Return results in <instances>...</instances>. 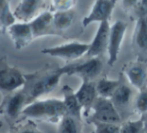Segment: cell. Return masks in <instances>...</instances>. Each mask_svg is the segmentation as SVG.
Listing matches in <instances>:
<instances>
[{
	"instance_id": "1",
	"label": "cell",
	"mask_w": 147,
	"mask_h": 133,
	"mask_svg": "<svg viewBox=\"0 0 147 133\" xmlns=\"http://www.w3.org/2000/svg\"><path fill=\"white\" fill-rule=\"evenodd\" d=\"M66 74V67L47 64L33 73L24 74L25 84L22 90L25 92L28 104L38 100L39 97L56 89L62 75Z\"/></svg>"
},
{
	"instance_id": "2",
	"label": "cell",
	"mask_w": 147,
	"mask_h": 133,
	"mask_svg": "<svg viewBox=\"0 0 147 133\" xmlns=\"http://www.w3.org/2000/svg\"><path fill=\"white\" fill-rule=\"evenodd\" d=\"M67 114L63 100L48 98L36 100L28 105L22 111L19 121L21 120H38L50 123H58Z\"/></svg>"
},
{
	"instance_id": "3",
	"label": "cell",
	"mask_w": 147,
	"mask_h": 133,
	"mask_svg": "<svg viewBox=\"0 0 147 133\" xmlns=\"http://www.w3.org/2000/svg\"><path fill=\"white\" fill-rule=\"evenodd\" d=\"M29 104L27 96L22 88L11 94L3 96V100L0 103L2 116L7 120V122L10 124V127L19 121L22 111Z\"/></svg>"
},
{
	"instance_id": "4",
	"label": "cell",
	"mask_w": 147,
	"mask_h": 133,
	"mask_svg": "<svg viewBox=\"0 0 147 133\" xmlns=\"http://www.w3.org/2000/svg\"><path fill=\"white\" fill-rule=\"evenodd\" d=\"M25 84L24 74L19 69L10 66L7 62V57L0 58V92L6 96L21 89Z\"/></svg>"
},
{
	"instance_id": "5",
	"label": "cell",
	"mask_w": 147,
	"mask_h": 133,
	"mask_svg": "<svg viewBox=\"0 0 147 133\" xmlns=\"http://www.w3.org/2000/svg\"><path fill=\"white\" fill-rule=\"evenodd\" d=\"M50 2L42 0H24L13 11L14 17L21 23H30L43 12L49 10Z\"/></svg>"
},
{
	"instance_id": "6",
	"label": "cell",
	"mask_w": 147,
	"mask_h": 133,
	"mask_svg": "<svg viewBox=\"0 0 147 133\" xmlns=\"http://www.w3.org/2000/svg\"><path fill=\"white\" fill-rule=\"evenodd\" d=\"M93 122L106 124H117L121 121L117 108L113 104L111 99L97 97L94 104L92 105Z\"/></svg>"
},
{
	"instance_id": "7",
	"label": "cell",
	"mask_w": 147,
	"mask_h": 133,
	"mask_svg": "<svg viewBox=\"0 0 147 133\" xmlns=\"http://www.w3.org/2000/svg\"><path fill=\"white\" fill-rule=\"evenodd\" d=\"M66 75H77L83 81H92L101 73L103 62L100 57L89 58L81 63L66 65Z\"/></svg>"
},
{
	"instance_id": "8",
	"label": "cell",
	"mask_w": 147,
	"mask_h": 133,
	"mask_svg": "<svg viewBox=\"0 0 147 133\" xmlns=\"http://www.w3.org/2000/svg\"><path fill=\"white\" fill-rule=\"evenodd\" d=\"M89 50V44L81 42H69L66 44H62L59 46L49 47V48L42 49L41 52L46 55H50L53 57H58L66 61H72V60L79 59Z\"/></svg>"
},
{
	"instance_id": "9",
	"label": "cell",
	"mask_w": 147,
	"mask_h": 133,
	"mask_svg": "<svg viewBox=\"0 0 147 133\" xmlns=\"http://www.w3.org/2000/svg\"><path fill=\"white\" fill-rule=\"evenodd\" d=\"M123 71L127 79L139 91L147 89V61L135 60L124 65Z\"/></svg>"
},
{
	"instance_id": "10",
	"label": "cell",
	"mask_w": 147,
	"mask_h": 133,
	"mask_svg": "<svg viewBox=\"0 0 147 133\" xmlns=\"http://www.w3.org/2000/svg\"><path fill=\"white\" fill-rule=\"evenodd\" d=\"M127 24L122 20H117L110 26L109 33V43H108V64L110 66L114 65L119 56L121 43L123 41L124 35L126 32Z\"/></svg>"
},
{
	"instance_id": "11",
	"label": "cell",
	"mask_w": 147,
	"mask_h": 133,
	"mask_svg": "<svg viewBox=\"0 0 147 133\" xmlns=\"http://www.w3.org/2000/svg\"><path fill=\"white\" fill-rule=\"evenodd\" d=\"M116 5L115 0H97L94 2L92 10L87 16L82 20V26L86 27L93 22H104L108 21L113 9Z\"/></svg>"
},
{
	"instance_id": "12",
	"label": "cell",
	"mask_w": 147,
	"mask_h": 133,
	"mask_svg": "<svg viewBox=\"0 0 147 133\" xmlns=\"http://www.w3.org/2000/svg\"><path fill=\"white\" fill-rule=\"evenodd\" d=\"M109 33H110V24L109 21H104L99 23L95 36L92 42L89 44V50L86 56L89 58L99 57L102 53L108 49Z\"/></svg>"
},
{
	"instance_id": "13",
	"label": "cell",
	"mask_w": 147,
	"mask_h": 133,
	"mask_svg": "<svg viewBox=\"0 0 147 133\" xmlns=\"http://www.w3.org/2000/svg\"><path fill=\"white\" fill-rule=\"evenodd\" d=\"M7 32L17 50L26 47L34 40L30 23L16 22L15 24H13L7 29Z\"/></svg>"
},
{
	"instance_id": "14",
	"label": "cell",
	"mask_w": 147,
	"mask_h": 133,
	"mask_svg": "<svg viewBox=\"0 0 147 133\" xmlns=\"http://www.w3.org/2000/svg\"><path fill=\"white\" fill-rule=\"evenodd\" d=\"M33 36L35 38L47 36V35H59L53 21V12L50 10L43 12L35 20L30 22Z\"/></svg>"
},
{
	"instance_id": "15",
	"label": "cell",
	"mask_w": 147,
	"mask_h": 133,
	"mask_svg": "<svg viewBox=\"0 0 147 133\" xmlns=\"http://www.w3.org/2000/svg\"><path fill=\"white\" fill-rule=\"evenodd\" d=\"M75 95L81 106L87 111L92 108V105L98 97L96 84H94L92 81H83L80 88L75 92Z\"/></svg>"
},
{
	"instance_id": "16",
	"label": "cell",
	"mask_w": 147,
	"mask_h": 133,
	"mask_svg": "<svg viewBox=\"0 0 147 133\" xmlns=\"http://www.w3.org/2000/svg\"><path fill=\"white\" fill-rule=\"evenodd\" d=\"M62 93H63V102L65 104L66 110H67L66 115H69L80 121L81 120V111L83 107L78 101L75 92H73V90L68 85H64L62 87Z\"/></svg>"
},
{
	"instance_id": "17",
	"label": "cell",
	"mask_w": 147,
	"mask_h": 133,
	"mask_svg": "<svg viewBox=\"0 0 147 133\" xmlns=\"http://www.w3.org/2000/svg\"><path fill=\"white\" fill-rule=\"evenodd\" d=\"M134 44L141 50H147V15L138 16L136 20Z\"/></svg>"
},
{
	"instance_id": "18",
	"label": "cell",
	"mask_w": 147,
	"mask_h": 133,
	"mask_svg": "<svg viewBox=\"0 0 147 133\" xmlns=\"http://www.w3.org/2000/svg\"><path fill=\"white\" fill-rule=\"evenodd\" d=\"M75 18V12L73 10H67V11L53 12V21L54 26L60 36H63V32L70 28Z\"/></svg>"
},
{
	"instance_id": "19",
	"label": "cell",
	"mask_w": 147,
	"mask_h": 133,
	"mask_svg": "<svg viewBox=\"0 0 147 133\" xmlns=\"http://www.w3.org/2000/svg\"><path fill=\"white\" fill-rule=\"evenodd\" d=\"M132 96V90L128 85L122 84L120 83V85L118 86V88L115 90L114 94L111 97V101L113 102V104L115 105L116 108H122L125 107L126 105H128V103L131 100Z\"/></svg>"
},
{
	"instance_id": "20",
	"label": "cell",
	"mask_w": 147,
	"mask_h": 133,
	"mask_svg": "<svg viewBox=\"0 0 147 133\" xmlns=\"http://www.w3.org/2000/svg\"><path fill=\"white\" fill-rule=\"evenodd\" d=\"M120 80H111L108 78H102L97 82L96 84V91L97 95L99 97L110 99L112 95L114 94L115 90L120 85Z\"/></svg>"
},
{
	"instance_id": "21",
	"label": "cell",
	"mask_w": 147,
	"mask_h": 133,
	"mask_svg": "<svg viewBox=\"0 0 147 133\" xmlns=\"http://www.w3.org/2000/svg\"><path fill=\"white\" fill-rule=\"evenodd\" d=\"M0 21L5 29L16 23L13 12L10 10L9 2L5 0H0Z\"/></svg>"
},
{
	"instance_id": "22",
	"label": "cell",
	"mask_w": 147,
	"mask_h": 133,
	"mask_svg": "<svg viewBox=\"0 0 147 133\" xmlns=\"http://www.w3.org/2000/svg\"><path fill=\"white\" fill-rule=\"evenodd\" d=\"M79 120L71 117L69 115H65L59 122L58 133H79Z\"/></svg>"
},
{
	"instance_id": "23",
	"label": "cell",
	"mask_w": 147,
	"mask_h": 133,
	"mask_svg": "<svg viewBox=\"0 0 147 133\" xmlns=\"http://www.w3.org/2000/svg\"><path fill=\"white\" fill-rule=\"evenodd\" d=\"M12 133H44L38 129L36 123L32 120H21L10 127Z\"/></svg>"
},
{
	"instance_id": "24",
	"label": "cell",
	"mask_w": 147,
	"mask_h": 133,
	"mask_svg": "<svg viewBox=\"0 0 147 133\" xmlns=\"http://www.w3.org/2000/svg\"><path fill=\"white\" fill-rule=\"evenodd\" d=\"M144 127V119L127 121L120 126V133H140Z\"/></svg>"
},
{
	"instance_id": "25",
	"label": "cell",
	"mask_w": 147,
	"mask_h": 133,
	"mask_svg": "<svg viewBox=\"0 0 147 133\" xmlns=\"http://www.w3.org/2000/svg\"><path fill=\"white\" fill-rule=\"evenodd\" d=\"M73 1H51L49 10L52 12H60V11H67L71 10L73 7Z\"/></svg>"
},
{
	"instance_id": "26",
	"label": "cell",
	"mask_w": 147,
	"mask_h": 133,
	"mask_svg": "<svg viewBox=\"0 0 147 133\" xmlns=\"http://www.w3.org/2000/svg\"><path fill=\"white\" fill-rule=\"evenodd\" d=\"M96 125V133H120V126L117 124H106L94 122Z\"/></svg>"
},
{
	"instance_id": "27",
	"label": "cell",
	"mask_w": 147,
	"mask_h": 133,
	"mask_svg": "<svg viewBox=\"0 0 147 133\" xmlns=\"http://www.w3.org/2000/svg\"><path fill=\"white\" fill-rule=\"evenodd\" d=\"M136 109L141 113L147 112V89L140 91L136 98Z\"/></svg>"
},
{
	"instance_id": "28",
	"label": "cell",
	"mask_w": 147,
	"mask_h": 133,
	"mask_svg": "<svg viewBox=\"0 0 147 133\" xmlns=\"http://www.w3.org/2000/svg\"><path fill=\"white\" fill-rule=\"evenodd\" d=\"M5 31H6V29L4 28L3 25H2V23H1V21H0V35L3 34V33L5 32Z\"/></svg>"
},
{
	"instance_id": "29",
	"label": "cell",
	"mask_w": 147,
	"mask_h": 133,
	"mask_svg": "<svg viewBox=\"0 0 147 133\" xmlns=\"http://www.w3.org/2000/svg\"><path fill=\"white\" fill-rule=\"evenodd\" d=\"M1 117H3V116H2V110H1V106H0V128L2 127V121H1Z\"/></svg>"
},
{
	"instance_id": "30",
	"label": "cell",
	"mask_w": 147,
	"mask_h": 133,
	"mask_svg": "<svg viewBox=\"0 0 147 133\" xmlns=\"http://www.w3.org/2000/svg\"><path fill=\"white\" fill-rule=\"evenodd\" d=\"M9 133H12V132H10V131H9Z\"/></svg>"
}]
</instances>
